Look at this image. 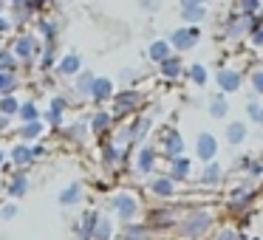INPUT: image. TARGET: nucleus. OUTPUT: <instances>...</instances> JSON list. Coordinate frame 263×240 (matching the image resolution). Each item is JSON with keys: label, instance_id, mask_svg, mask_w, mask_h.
<instances>
[{"label": "nucleus", "instance_id": "obj_1", "mask_svg": "<svg viewBox=\"0 0 263 240\" xmlns=\"http://www.w3.org/2000/svg\"><path fill=\"white\" fill-rule=\"evenodd\" d=\"M170 43L176 48H181V51H187V48H193L195 43H198V29H178L176 34L170 37Z\"/></svg>", "mask_w": 263, "mask_h": 240}, {"label": "nucleus", "instance_id": "obj_2", "mask_svg": "<svg viewBox=\"0 0 263 240\" xmlns=\"http://www.w3.org/2000/svg\"><path fill=\"white\" fill-rule=\"evenodd\" d=\"M206 223H210L206 212H195V215H193V217H190V221L181 226V232L187 234V237H195L198 232H204V229H206Z\"/></svg>", "mask_w": 263, "mask_h": 240}, {"label": "nucleus", "instance_id": "obj_3", "mask_svg": "<svg viewBox=\"0 0 263 240\" xmlns=\"http://www.w3.org/2000/svg\"><path fill=\"white\" fill-rule=\"evenodd\" d=\"M114 209L119 212L125 221H130V217L136 215V201H133L130 195H116V198H114Z\"/></svg>", "mask_w": 263, "mask_h": 240}, {"label": "nucleus", "instance_id": "obj_4", "mask_svg": "<svg viewBox=\"0 0 263 240\" xmlns=\"http://www.w3.org/2000/svg\"><path fill=\"white\" fill-rule=\"evenodd\" d=\"M212 155H215V138H212L210 133H201L198 136V158L212 161Z\"/></svg>", "mask_w": 263, "mask_h": 240}, {"label": "nucleus", "instance_id": "obj_5", "mask_svg": "<svg viewBox=\"0 0 263 240\" xmlns=\"http://www.w3.org/2000/svg\"><path fill=\"white\" fill-rule=\"evenodd\" d=\"M218 85H221L223 91H238L240 76L235 74V71H221V74H218Z\"/></svg>", "mask_w": 263, "mask_h": 240}, {"label": "nucleus", "instance_id": "obj_6", "mask_svg": "<svg viewBox=\"0 0 263 240\" xmlns=\"http://www.w3.org/2000/svg\"><path fill=\"white\" fill-rule=\"evenodd\" d=\"M164 150H167L170 155H178V153L184 150V138L178 136L176 130H170V133H167V138H164Z\"/></svg>", "mask_w": 263, "mask_h": 240}, {"label": "nucleus", "instance_id": "obj_7", "mask_svg": "<svg viewBox=\"0 0 263 240\" xmlns=\"http://www.w3.org/2000/svg\"><path fill=\"white\" fill-rule=\"evenodd\" d=\"M108 93H110V79H93V85H91L93 99H105Z\"/></svg>", "mask_w": 263, "mask_h": 240}, {"label": "nucleus", "instance_id": "obj_8", "mask_svg": "<svg viewBox=\"0 0 263 240\" xmlns=\"http://www.w3.org/2000/svg\"><path fill=\"white\" fill-rule=\"evenodd\" d=\"M29 189V181H26V175L20 172V175H14V181L9 184V195H14V198H20V195Z\"/></svg>", "mask_w": 263, "mask_h": 240}, {"label": "nucleus", "instance_id": "obj_9", "mask_svg": "<svg viewBox=\"0 0 263 240\" xmlns=\"http://www.w3.org/2000/svg\"><path fill=\"white\" fill-rule=\"evenodd\" d=\"M133 105H136V93H122L119 99H116V113H125V110H130Z\"/></svg>", "mask_w": 263, "mask_h": 240}, {"label": "nucleus", "instance_id": "obj_10", "mask_svg": "<svg viewBox=\"0 0 263 240\" xmlns=\"http://www.w3.org/2000/svg\"><path fill=\"white\" fill-rule=\"evenodd\" d=\"M167 51H170V46H167V43H153V46H150V59H156V63H164V59H167Z\"/></svg>", "mask_w": 263, "mask_h": 240}, {"label": "nucleus", "instance_id": "obj_11", "mask_svg": "<svg viewBox=\"0 0 263 240\" xmlns=\"http://www.w3.org/2000/svg\"><path fill=\"white\" fill-rule=\"evenodd\" d=\"M161 71H164L167 76H176L178 71H181V57H167L164 63H161Z\"/></svg>", "mask_w": 263, "mask_h": 240}, {"label": "nucleus", "instance_id": "obj_12", "mask_svg": "<svg viewBox=\"0 0 263 240\" xmlns=\"http://www.w3.org/2000/svg\"><path fill=\"white\" fill-rule=\"evenodd\" d=\"M80 201V184H71L63 195H60V204H77Z\"/></svg>", "mask_w": 263, "mask_h": 240}, {"label": "nucleus", "instance_id": "obj_13", "mask_svg": "<svg viewBox=\"0 0 263 240\" xmlns=\"http://www.w3.org/2000/svg\"><path fill=\"white\" fill-rule=\"evenodd\" d=\"M17 54L20 57H31V54H34V40H31V37H23V40H17Z\"/></svg>", "mask_w": 263, "mask_h": 240}, {"label": "nucleus", "instance_id": "obj_14", "mask_svg": "<svg viewBox=\"0 0 263 240\" xmlns=\"http://www.w3.org/2000/svg\"><path fill=\"white\" fill-rule=\"evenodd\" d=\"M153 192L156 195H173V181L170 178H159V181H153Z\"/></svg>", "mask_w": 263, "mask_h": 240}, {"label": "nucleus", "instance_id": "obj_15", "mask_svg": "<svg viewBox=\"0 0 263 240\" xmlns=\"http://www.w3.org/2000/svg\"><path fill=\"white\" fill-rule=\"evenodd\" d=\"M97 223H99V217L93 215V212L85 215V221H82V237H93V226H97Z\"/></svg>", "mask_w": 263, "mask_h": 240}, {"label": "nucleus", "instance_id": "obj_16", "mask_svg": "<svg viewBox=\"0 0 263 240\" xmlns=\"http://www.w3.org/2000/svg\"><path fill=\"white\" fill-rule=\"evenodd\" d=\"M77 68H80V57H74V54H71V57H65L63 63H60V71H63V74H74Z\"/></svg>", "mask_w": 263, "mask_h": 240}, {"label": "nucleus", "instance_id": "obj_17", "mask_svg": "<svg viewBox=\"0 0 263 240\" xmlns=\"http://www.w3.org/2000/svg\"><path fill=\"white\" fill-rule=\"evenodd\" d=\"M150 167H153V150H150V147H144V150H142V155H139V170H142V172H147Z\"/></svg>", "mask_w": 263, "mask_h": 240}, {"label": "nucleus", "instance_id": "obj_18", "mask_svg": "<svg viewBox=\"0 0 263 240\" xmlns=\"http://www.w3.org/2000/svg\"><path fill=\"white\" fill-rule=\"evenodd\" d=\"M184 20H190V23H198V20H204V6H195V9H184Z\"/></svg>", "mask_w": 263, "mask_h": 240}, {"label": "nucleus", "instance_id": "obj_19", "mask_svg": "<svg viewBox=\"0 0 263 240\" xmlns=\"http://www.w3.org/2000/svg\"><path fill=\"white\" fill-rule=\"evenodd\" d=\"M243 133H246V127L243 125H229V130H227V138L232 144H238L240 138H243Z\"/></svg>", "mask_w": 263, "mask_h": 240}, {"label": "nucleus", "instance_id": "obj_20", "mask_svg": "<svg viewBox=\"0 0 263 240\" xmlns=\"http://www.w3.org/2000/svg\"><path fill=\"white\" fill-rule=\"evenodd\" d=\"M190 76H193L195 85H204V82H206V71H204V65H193V68H190Z\"/></svg>", "mask_w": 263, "mask_h": 240}, {"label": "nucleus", "instance_id": "obj_21", "mask_svg": "<svg viewBox=\"0 0 263 240\" xmlns=\"http://www.w3.org/2000/svg\"><path fill=\"white\" fill-rule=\"evenodd\" d=\"M187 170H190V161L187 158L176 161V164H173V178H184V175H187Z\"/></svg>", "mask_w": 263, "mask_h": 240}, {"label": "nucleus", "instance_id": "obj_22", "mask_svg": "<svg viewBox=\"0 0 263 240\" xmlns=\"http://www.w3.org/2000/svg\"><path fill=\"white\" fill-rule=\"evenodd\" d=\"M40 130H43V125H37V122H29V125H26L20 133H23V138H34Z\"/></svg>", "mask_w": 263, "mask_h": 240}, {"label": "nucleus", "instance_id": "obj_23", "mask_svg": "<svg viewBox=\"0 0 263 240\" xmlns=\"http://www.w3.org/2000/svg\"><path fill=\"white\" fill-rule=\"evenodd\" d=\"M210 113H212V116H223V113H227V102H223V99H212Z\"/></svg>", "mask_w": 263, "mask_h": 240}, {"label": "nucleus", "instance_id": "obj_24", "mask_svg": "<svg viewBox=\"0 0 263 240\" xmlns=\"http://www.w3.org/2000/svg\"><path fill=\"white\" fill-rule=\"evenodd\" d=\"M218 175H221V167L210 164V167H206V172H204V181H206V184H215Z\"/></svg>", "mask_w": 263, "mask_h": 240}, {"label": "nucleus", "instance_id": "obj_25", "mask_svg": "<svg viewBox=\"0 0 263 240\" xmlns=\"http://www.w3.org/2000/svg\"><path fill=\"white\" fill-rule=\"evenodd\" d=\"M0 110H3V113H14V110H17V99H12V96L0 99Z\"/></svg>", "mask_w": 263, "mask_h": 240}, {"label": "nucleus", "instance_id": "obj_26", "mask_svg": "<svg viewBox=\"0 0 263 240\" xmlns=\"http://www.w3.org/2000/svg\"><path fill=\"white\" fill-rule=\"evenodd\" d=\"M29 158H31V150L29 147H17V150H14V161H17V164H26Z\"/></svg>", "mask_w": 263, "mask_h": 240}, {"label": "nucleus", "instance_id": "obj_27", "mask_svg": "<svg viewBox=\"0 0 263 240\" xmlns=\"http://www.w3.org/2000/svg\"><path fill=\"white\" fill-rule=\"evenodd\" d=\"M65 108V99H54V108H51V113H48V119L51 122H60V110Z\"/></svg>", "mask_w": 263, "mask_h": 240}, {"label": "nucleus", "instance_id": "obj_28", "mask_svg": "<svg viewBox=\"0 0 263 240\" xmlns=\"http://www.w3.org/2000/svg\"><path fill=\"white\" fill-rule=\"evenodd\" d=\"M93 237H97V240H108V237H110V226H108V221L99 223V226H97V234H93Z\"/></svg>", "mask_w": 263, "mask_h": 240}, {"label": "nucleus", "instance_id": "obj_29", "mask_svg": "<svg viewBox=\"0 0 263 240\" xmlns=\"http://www.w3.org/2000/svg\"><path fill=\"white\" fill-rule=\"evenodd\" d=\"M91 85H93V76L91 74H82L80 76V85H77V88H80V93H88V91H91Z\"/></svg>", "mask_w": 263, "mask_h": 240}, {"label": "nucleus", "instance_id": "obj_30", "mask_svg": "<svg viewBox=\"0 0 263 240\" xmlns=\"http://www.w3.org/2000/svg\"><path fill=\"white\" fill-rule=\"evenodd\" d=\"M20 116H23L26 122H34V116H37V108H34V105H23V108H20Z\"/></svg>", "mask_w": 263, "mask_h": 240}, {"label": "nucleus", "instance_id": "obj_31", "mask_svg": "<svg viewBox=\"0 0 263 240\" xmlns=\"http://www.w3.org/2000/svg\"><path fill=\"white\" fill-rule=\"evenodd\" d=\"M243 26H246V23H240V20H235V23H229V26H227V34H229V37H238L240 31H243Z\"/></svg>", "mask_w": 263, "mask_h": 240}, {"label": "nucleus", "instance_id": "obj_32", "mask_svg": "<svg viewBox=\"0 0 263 240\" xmlns=\"http://www.w3.org/2000/svg\"><path fill=\"white\" fill-rule=\"evenodd\" d=\"M249 116H252L255 122H263V108H257L255 102H249Z\"/></svg>", "mask_w": 263, "mask_h": 240}, {"label": "nucleus", "instance_id": "obj_33", "mask_svg": "<svg viewBox=\"0 0 263 240\" xmlns=\"http://www.w3.org/2000/svg\"><path fill=\"white\" fill-rule=\"evenodd\" d=\"M105 125H108V116H105V113L93 116V130H105Z\"/></svg>", "mask_w": 263, "mask_h": 240}, {"label": "nucleus", "instance_id": "obj_34", "mask_svg": "<svg viewBox=\"0 0 263 240\" xmlns=\"http://www.w3.org/2000/svg\"><path fill=\"white\" fill-rule=\"evenodd\" d=\"M14 85V79L9 74H0V91H9V88Z\"/></svg>", "mask_w": 263, "mask_h": 240}, {"label": "nucleus", "instance_id": "obj_35", "mask_svg": "<svg viewBox=\"0 0 263 240\" xmlns=\"http://www.w3.org/2000/svg\"><path fill=\"white\" fill-rule=\"evenodd\" d=\"M255 9H257V0H243V14H246V17L255 14Z\"/></svg>", "mask_w": 263, "mask_h": 240}, {"label": "nucleus", "instance_id": "obj_36", "mask_svg": "<svg viewBox=\"0 0 263 240\" xmlns=\"http://www.w3.org/2000/svg\"><path fill=\"white\" fill-rule=\"evenodd\" d=\"M0 215L6 217V221H12V217L17 215V209H14V206H3V212H0Z\"/></svg>", "mask_w": 263, "mask_h": 240}, {"label": "nucleus", "instance_id": "obj_37", "mask_svg": "<svg viewBox=\"0 0 263 240\" xmlns=\"http://www.w3.org/2000/svg\"><path fill=\"white\" fill-rule=\"evenodd\" d=\"M252 85H255L257 91L263 93V74H255V76H252Z\"/></svg>", "mask_w": 263, "mask_h": 240}, {"label": "nucleus", "instance_id": "obj_38", "mask_svg": "<svg viewBox=\"0 0 263 240\" xmlns=\"http://www.w3.org/2000/svg\"><path fill=\"white\" fill-rule=\"evenodd\" d=\"M0 68H12V57L9 54H0Z\"/></svg>", "mask_w": 263, "mask_h": 240}, {"label": "nucleus", "instance_id": "obj_39", "mask_svg": "<svg viewBox=\"0 0 263 240\" xmlns=\"http://www.w3.org/2000/svg\"><path fill=\"white\" fill-rule=\"evenodd\" d=\"M201 3H204V0H181L184 9H195V6H201Z\"/></svg>", "mask_w": 263, "mask_h": 240}, {"label": "nucleus", "instance_id": "obj_40", "mask_svg": "<svg viewBox=\"0 0 263 240\" xmlns=\"http://www.w3.org/2000/svg\"><path fill=\"white\" fill-rule=\"evenodd\" d=\"M51 31H54V26H51V23H43V34H46V37H54Z\"/></svg>", "mask_w": 263, "mask_h": 240}, {"label": "nucleus", "instance_id": "obj_41", "mask_svg": "<svg viewBox=\"0 0 263 240\" xmlns=\"http://www.w3.org/2000/svg\"><path fill=\"white\" fill-rule=\"evenodd\" d=\"M255 43H257V46H263V29L255 31Z\"/></svg>", "mask_w": 263, "mask_h": 240}, {"label": "nucleus", "instance_id": "obj_42", "mask_svg": "<svg viewBox=\"0 0 263 240\" xmlns=\"http://www.w3.org/2000/svg\"><path fill=\"white\" fill-rule=\"evenodd\" d=\"M6 29H9V23H6L3 17H0V31H6Z\"/></svg>", "mask_w": 263, "mask_h": 240}, {"label": "nucleus", "instance_id": "obj_43", "mask_svg": "<svg viewBox=\"0 0 263 240\" xmlns=\"http://www.w3.org/2000/svg\"><path fill=\"white\" fill-rule=\"evenodd\" d=\"M221 237H223V240H235V234H232V232H227V234H221Z\"/></svg>", "mask_w": 263, "mask_h": 240}, {"label": "nucleus", "instance_id": "obj_44", "mask_svg": "<svg viewBox=\"0 0 263 240\" xmlns=\"http://www.w3.org/2000/svg\"><path fill=\"white\" fill-rule=\"evenodd\" d=\"M0 161H3V153H0Z\"/></svg>", "mask_w": 263, "mask_h": 240}, {"label": "nucleus", "instance_id": "obj_45", "mask_svg": "<svg viewBox=\"0 0 263 240\" xmlns=\"http://www.w3.org/2000/svg\"><path fill=\"white\" fill-rule=\"evenodd\" d=\"M255 240H260V237H255Z\"/></svg>", "mask_w": 263, "mask_h": 240}]
</instances>
